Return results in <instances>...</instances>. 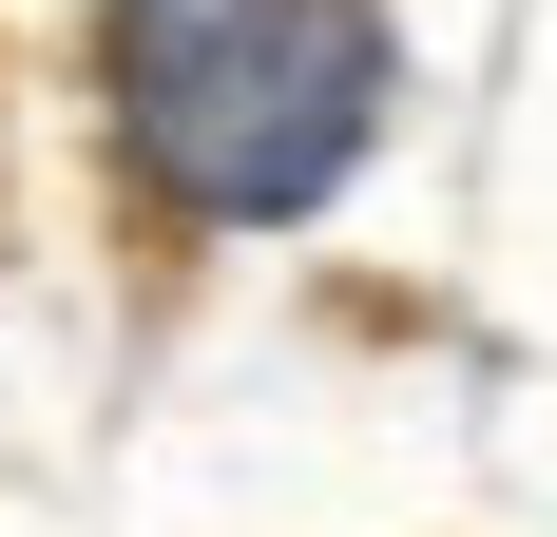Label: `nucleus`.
Masks as SVG:
<instances>
[{"label":"nucleus","instance_id":"1","mask_svg":"<svg viewBox=\"0 0 557 537\" xmlns=\"http://www.w3.org/2000/svg\"><path fill=\"white\" fill-rule=\"evenodd\" d=\"M115 115L193 212H308L385 115V0H115Z\"/></svg>","mask_w":557,"mask_h":537}]
</instances>
